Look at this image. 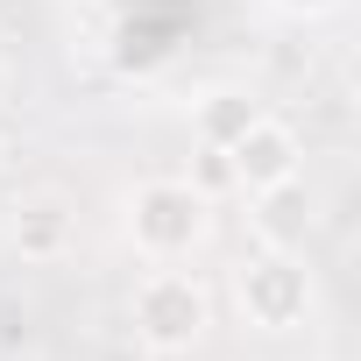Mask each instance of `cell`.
<instances>
[{
  "instance_id": "obj_1",
  "label": "cell",
  "mask_w": 361,
  "mask_h": 361,
  "mask_svg": "<svg viewBox=\"0 0 361 361\" xmlns=\"http://www.w3.org/2000/svg\"><path fill=\"white\" fill-rule=\"evenodd\" d=\"M121 234L142 262H185L213 234V199L192 177H142L121 199Z\"/></svg>"
},
{
  "instance_id": "obj_4",
  "label": "cell",
  "mask_w": 361,
  "mask_h": 361,
  "mask_svg": "<svg viewBox=\"0 0 361 361\" xmlns=\"http://www.w3.org/2000/svg\"><path fill=\"white\" fill-rule=\"evenodd\" d=\"M227 170H234V192H262V185H283V177H305V142L290 121H276L269 106L227 142Z\"/></svg>"
},
{
  "instance_id": "obj_11",
  "label": "cell",
  "mask_w": 361,
  "mask_h": 361,
  "mask_svg": "<svg viewBox=\"0 0 361 361\" xmlns=\"http://www.w3.org/2000/svg\"><path fill=\"white\" fill-rule=\"evenodd\" d=\"M0 156H8V149H0Z\"/></svg>"
},
{
  "instance_id": "obj_6",
  "label": "cell",
  "mask_w": 361,
  "mask_h": 361,
  "mask_svg": "<svg viewBox=\"0 0 361 361\" xmlns=\"http://www.w3.org/2000/svg\"><path fill=\"white\" fill-rule=\"evenodd\" d=\"M255 114H262V99H255V92L220 85V92H206V99L192 106V135H199V149H227V142H234Z\"/></svg>"
},
{
  "instance_id": "obj_7",
  "label": "cell",
  "mask_w": 361,
  "mask_h": 361,
  "mask_svg": "<svg viewBox=\"0 0 361 361\" xmlns=\"http://www.w3.org/2000/svg\"><path fill=\"white\" fill-rule=\"evenodd\" d=\"M15 248H22V262H57V255H71V213H64L57 199L15 206Z\"/></svg>"
},
{
  "instance_id": "obj_3",
  "label": "cell",
  "mask_w": 361,
  "mask_h": 361,
  "mask_svg": "<svg viewBox=\"0 0 361 361\" xmlns=\"http://www.w3.org/2000/svg\"><path fill=\"white\" fill-rule=\"evenodd\" d=\"M234 312L255 333H298L319 312V283L305 269V255H276L255 248L248 262H234Z\"/></svg>"
},
{
  "instance_id": "obj_8",
  "label": "cell",
  "mask_w": 361,
  "mask_h": 361,
  "mask_svg": "<svg viewBox=\"0 0 361 361\" xmlns=\"http://www.w3.org/2000/svg\"><path fill=\"white\" fill-rule=\"evenodd\" d=\"M192 185L213 199V192H234V170H227V149H199V170H192Z\"/></svg>"
},
{
  "instance_id": "obj_10",
  "label": "cell",
  "mask_w": 361,
  "mask_h": 361,
  "mask_svg": "<svg viewBox=\"0 0 361 361\" xmlns=\"http://www.w3.org/2000/svg\"><path fill=\"white\" fill-rule=\"evenodd\" d=\"M0 85H8V64H0Z\"/></svg>"
},
{
  "instance_id": "obj_9",
  "label": "cell",
  "mask_w": 361,
  "mask_h": 361,
  "mask_svg": "<svg viewBox=\"0 0 361 361\" xmlns=\"http://www.w3.org/2000/svg\"><path fill=\"white\" fill-rule=\"evenodd\" d=\"M276 8H283V15H298V22H319V15H333V8H340V0H276Z\"/></svg>"
},
{
  "instance_id": "obj_2",
  "label": "cell",
  "mask_w": 361,
  "mask_h": 361,
  "mask_svg": "<svg viewBox=\"0 0 361 361\" xmlns=\"http://www.w3.org/2000/svg\"><path fill=\"white\" fill-rule=\"evenodd\" d=\"M206 326H213V290L177 262H149V276L128 298V333L149 354H192Z\"/></svg>"
},
{
  "instance_id": "obj_5",
  "label": "cell",
  "mask_w": 361,
  "mask_h": 361,
  "mask_svg": "<svg viewBox=\"0 0 361 361\" xmlns=\"http://www.w3.org/2000/svg\"><path fill=\"white\" fill-rule=\"evenodd\" d=\"M248 234H255V248L305 255V241L319 234V192L305 185V177H283V185L248 192Z\"/></svg>"
}]
</instances>
